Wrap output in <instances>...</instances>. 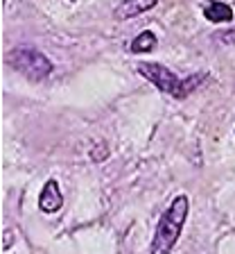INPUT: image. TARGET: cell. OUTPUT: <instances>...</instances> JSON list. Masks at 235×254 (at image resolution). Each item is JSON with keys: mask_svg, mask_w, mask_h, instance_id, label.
Masks as SVG:
<instances>
[{"mask_svg": "<svg viewBox=\"0 0 235 254\" xmlns=\"http://www.w3.org/2000/svg\"><path fill=\"white\" fill-rule=\"evenodd\" d=\"M91 157H93V161H102V159L109 157V148H106L104 143H97V150H95Z\"/></svg>", "mask_w": 235, "mask_h": 254, "instance_id": "cell-8", "label": "cell"}, {"mask_svg": "<svg viewBox=\"0 0 235 254\" xmlns=\"http://www.w3.org/2000/svg\"><path fill=\"white\" fill-rule=\"evenodd\" d=\"M11 232H5V243H2V248H9V243H11Z\"/></svg>", "mask_w": 235, "mask_h": 254, "instance_id": "cell-10", "label": "cell"}, {"mask_svg": "<svg viewBox=\"0 0 235 254\" xmlns=\"http://www.w3.org/2000/svg\"><path fill=\"white\" fill-rule=\"evenodd\" d=\"M158 46V37L154 34L152 30H142L138 37H134V41H131V53L136 55H145V53H152V50H156Z\"/></svg>", "mask_w": 235, "mask_h": 254, "instance_id": "cell-7", "label": "cell"}, {"mask_svg": "<svg viewBox=\"0 0 235 254\" xmlns=\"http://www.w3.org/2000/svg\"><path fill=\"white\" fill-rule=\"evenodd\" d=\"M63 206V195L61 189H59L57 180H47L41 189V195H39V209L43 213H57Z\"/></svg>", "mask_w": 235, "mask_h": 254, "instance_id": "cell-4", "label": "cell"}, {"mask_svg": "<svg viewBox=\"0 0 235 254\" xmlns=\"http://www.w3.org/2000/svg\"><path fill=\"white\" fill-rule=\"evenodd\" d=\"M158 5V0H125L115 7L113 18L115 21H129V18H136V16L145 14V11L154 9Z\"/></svg>", "mask_w": 235, "mask_h": 254, "instance_id": "cell-5", "label": "cell"}, {"mask_svg": "<svg viewBox=\"0 0 235 254\" xmlns=\"http://www.w3.org/2000/svg\"><path fill=\"white\" fill-rule=\"evenodd\" d=\"M7 64H9L14 70H18L21 75H25L27 79H46L47 75L54 70L52 62L41 53L37 48H30V46H21V48H14L7 53Z\"/></svg>", "mask_w": 235, "mask_h": 254, "instance_id": "cell-3", "label": "cell"}, {"mask_svg": "<svg viewBox=\"0 0 235 254\" xmlns=\"http://www.w3.org/2000/svg\"><path fill=\"white\" fill-rule=\"evenodd\" d=\"M201 11H204V18L210 23H231L235 18L233 7L222 0H206Z\"/></svg>", "mask_w": 235, "mask_h": 254, "instance_id": "cell-6", "label": "cell"}, {"mask_svg": "<svg viewBox=\"0 0 235 254\" xmlns=\"http://www.w3.org/2000/svg\"><path fill=\"white\" fill-rule=\"evenodd\" d=\"M136 70L141 77H145L147 82H152L158 91L172 95L177 100L188 98V95L192 93V91H197V86H201V82L208 77L206 70L204 73H194V75H190V77H179V75H174L167 66H163V64H158V62H142L136 66Z\"/></svg>", "mask_w": 235, "mask_h": 254, "instance_id": "cell-2", "label": "cell"}, {"mask_svg": "<svg viewBox=\"0 0 235 254\" xmlns=\"http://www.w3.org/2000/svg\"><path fill=\"white\" fill-rule=\"evenodd\" d=\"M190 211V197L188 195H177L170 206L163 211L161 220L156 225V232H154L152 245H149V254H172L174 245L179 243L183 232V225H186V218Z\"/></svg>", "mask_w": 235, "mask_h": 254, "instance_id": "cell-1", "label": "cell"}, {"mask_svg": "<svg viewBox=\"0 0 235 254\" xmlns=\"http://www.w3.org/2000/svg\"><path fill=\"white\" fill-rule=\"evenodd\" d=\"M217 39H220L222 43H235V30L220 32V34H217Z\"/></svg>", "mask_w": 235, "mask_h": 254, "instance_id": "cell-9", "label": "cell"}]
</instances>
